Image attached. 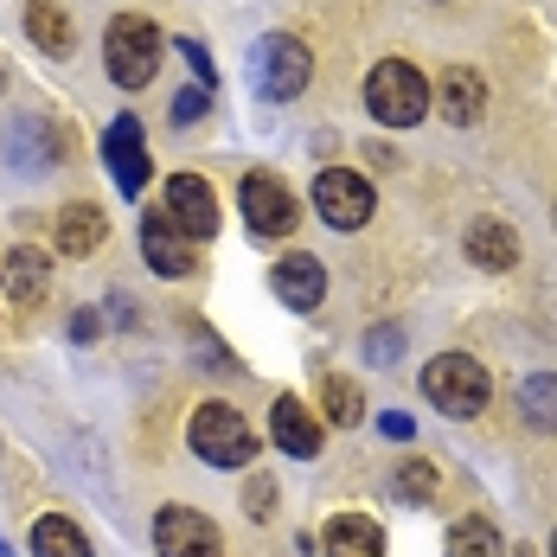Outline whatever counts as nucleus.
Segmentation results:
<instances>
[{"label": "nucleus", "instance_id": "24", "mask_svg": "<svg viewBox=\"0 0 557 557\" xmlns=\"http://www.w3.org/2000/svg\"><path fill=\"white\" fill-rule=\"evenodd\" d=\"M391 494H397V500H410V506H423L430 494H436L430 461H404V468H397V481H391Z\"/></svg>", "mask_w": 557, "mask_h": 557}, {"label": "nucleus", "instance_id": "7", "mask_svg": "<svg viewBox=\"0 0 557 557\" xmlns=\"http://www.w3.org/2000/svg\"><path fill=\"white\" fill-rule=\"evenodd\" d=\"M237 199H244V224H250L257 237H288V231L301 224V199L282 186L276 173H244Z\"/></svg>", "mask_w": 557, "mask_h": 557}, {"label": "nucleus", "instance_id": "30", "mask_svg": "<svg viewBox=\"0 0 557 557\" xmlns=\"http://www.w3.org/2000/svg\"><path fill=\"white\" fill-rule=\"evenodd\" d=\"M0 557H13V552H7V539H0Z\"/></svg>", "mask_w": 557, "mask_h": 557}, {"label": "nucleus", "instance_id": "13", "mask_svg": "<svg viewBox=\"0 0 557 557\" xmlns=\"http://www.w3.org/2000/svg\"><path fill=\"white\" fill-rule=\"evenodd\" d=\"M270 288H276V301H288V308H321L327 301V270L308 257V250H295V257H282L276 270H270Z\"/></svg>", "mask_w": 557, "mask_h": 557}, {"label": "nucleus", "instance_id": "19", "mask_svg": "<svg viewBox=\"0 0 557 557\" xmlns=\"http://www.w3.org/2000/svg\"><path fill=\"white\" fill-rule=\"evenodd\" d=\"M26 33H33V46H39L46 58H71V46H77L71 13L52 7V0H33V7H26Z\"/></svg>", "mask_w": 557, "mask_h": 557}, {"label": "nucleus", "instance_id": "9", "mask_svg": "<svg viewBox=\"0 0 557 557\" xmlns=\"http://www.w3.org/2000/svg\"><path fill=\"white\" fill-rule=\"evenodd\" d=\"M161 212H168V219L180 224V237H193V244H212V237H219V193H212L199 173H173Z\"/></svg>", "mask_w": 557, "mask_h": 557}, {"label": "nucleus", "instance_id": "20", "mask_svg": "<svg viewBox=\"0 0 557 557\" xmlns=\"http://www.w3.org/2000/svg\"><path fill=\"white\" fill-rule=\"evenodd\" d=\"M33 557H90V539L64 519V512H46L33 525Z\"/></svg>", "mask_w": 557, "mask_h": 557}, {"label": "nucleus", "instance_id": "22", "mask_svg": "<svg viewBox=\"0 0 557 557\" xmlns=\"http://www.w3.org/2000/svg\"><path fill=\"white\" fill-rule=\"evenodd\" d=\"M519 410H525V423L557 430V379H552V372H539V379H525V385H519Z\"/></svg>", "mask_w": 557, "mask_h": 557}, {"label": "nucleus", "instance_id": "27", "mask_svg": "<svg viewBox=\"0 0 557 557\" xmlns=\"http://www.w3.org/2000/svg\"><path fill=\"white\" fill-rule=\"evenodd\" d=\"M397 346H404V327H372L366 359H372V366H397Z\"/></svg>", "mask_w": 557, "mask_h": 557}, {"label": "nucleus", "instance_id": "5", "mask_svg": "<svg viewBox=\"0 0 557 557\" xmlns=\"http://www.w3.org/2000/svg\"><path fill=\"white\" fill-rule=\"evenodd\" d=\"M186 443H193L199 461H212V468H250L257 461V430L231 404H199L193 423H186Z\"/></svg>", "mask_w": 557, "mask_h": 557}, {"label": "nucleus", "instance_id": "6", "mask_svg": "<svg viewBox=\"0 0 557 557\" xmlns=\"http://www.w3.org/2000/svg\"><path fill=\"white\" fill-rule=\"evenodd\" d=\"M314 212L334 224V231H359V224H372V212H379V193H372V180H359L352 168H327L314 180Z\"/></svg>", "mask_w": 557, "mask_h": 557}, {"label": "nucleus", "instance_id": "2", "mask_svg": "<svg viewBox=\"0 0 557 557\" xmlns=\"http://www.w3.org/2000/svg\"><path fill=\"white\" fill-rule=\"evenodd\" d=\"M161 33H154V20H141V13H115L110 33H103V64H110V77L122 90H141V84H154V71H161Z\"/></svg>", "mask_w": 557, "mask_h": 557}, {"label": "nucleus", "instance_id": "17", "mask_svg": "<svg viewBox=\"0 0 557 557\" xmlns=\"http://www.w3.org/2000/svg\"><path fill=\"white\" fill-rule=\"evenodd\" d=\"M103 237H110V219H103L97 206H84V199H77V206H64V212H58V250H64V257H97V250H103Z\"/></svg>", "mask_w": 557, "mask_h": 557}, {"label": "nucleus", "instance_id": "8", "mask_svg": "<svg viewBox=\"0 0 557 557\" xmlns=\"http://www.w3.org/2000/svg\"><path fill=\"white\" fill-rule=\"evenodd\" d=\"M154 552L161 557H219L224 539L206 512H193V506H161V512H154Z\"/></svg>", "mask_w": 557, "mask_h": 557}, {"label": "nucleus", "instance_id": "10", "mask_svg": "<svg viewBox=\"0 0 557 557\" xmlns=\"http://www.w3.org/2000/svg\"><path fill=\"white\" fill-rule=\"evenodd\" d=\"M141 257H148V270L154 276H193L199 270V257H193V237H180V224L168 212H148L141 219Z\"/></svg>", "mask_w": 557, "mask_h": 557}, {"label": "nucleus", "instance_id": "15", "mask_svg": "<svg viewBox=\"0 0 557 557\" xmlns=\"http://www.w3.org/2000/svg\"><path fill=\"white\" fill-rule=\"evenodd\" d=\"M436 110H443V122H455V128H468V122H481V110H487V84H481V71H443V84H436Z\"/></svg>", "mask_w": 557, "mask_h": 557}, {"label": "nucleus", "instance_id": "29", "mask_svg": "<svg viewBox=\"0 0 557 557\" xmlns=\"http://www.w3.org/2000/svg\"><path fill=\"white\" fill-rule=\"evenodd\" d=\"M379 430H385L391 443H404V436H410V417H397V410H391V417H379Z\"/></svg>", "mask_w": 557, "mask_h": 557}, {"label": "nucleus", "instance_id": "4", "mask_svg": "<svg viewBox=\"0 0 557 557\" xmlns=\"http://www.w3.org/2000/svg\"><path fill=\"white\" fill-rule=\"evenodd\" d=\"M487 366L474 352H436L423 366V397L443 410V417H481L487 410Z\"/></svg>", "mask_w": 557, "mask_h": 557}, {"label": "nucleus", "instance_id": "21", "mask_svg": "<svg viewBox=\"0 0 557 557\" xmlns=\"http://www.w3.org/2000/svg\"><path fill=\"white\" fill-rule=\"evenodd\" d=\"M448 557H506V545L487 519H461V525L448 532Z\"/></svg>", "mask_w": 557, "mask_h": 557}, {"label": "nucleus", "instance_id": "32", "mask_svg": "<svg viewBox=\"0 0 557 557\" xmlns=\"http://www.w3.org/2000/svg\"><path fill=\"white\" fill-rule=\"evenodd\" d=\"M552 219H557V206H552Z\"/></svg>", "mask_w": 557, "mask_h": 557}, {"label": "nucleus", "instance_id": "18", "mask_svg": "<svg viewBox=\"0 0 557 557\" xmlns=\"http://www.w3.org/2000/svg\"><path fill=\"white\" fill-rule=\"evenodd\" d=\"M468 257H474L481 270H512V263H519V237H512V224H500V219L468 224Z\"/></svg>", "mask_w": 557, "mask_h": 557}, {"label": "nucleus", "instance_id": "28", "mask_svg": "<svg viewBox=\"0 0 557 557\" xmlns=\"http://www.w3.org/2000/svg\"><path fill=\"white\" fill-rule=\"evenodd\" d=\"M206 97H212V90L186 84V90H180V103H173V122H180V128H186V122H199V110H206Z\"/></svg>", "mask_w": 557, "mask_h": 557}, {"label": "nucleus", "instance_id": "26", "mask_svg": "<svg viewBox=\"0 0 557 557\" xmlns=\"http://www.w3.org/2000/svg\"><path fill=\"white\" fill-rule=\"evenodd\" d=\"M244 512H250V519H270V512H276V481H270V474L244 481Z\"/></svg>", "mask_w": 557, "mask_h": 557}, {"label": "nucleus", "instance_id": "16", "mask_svg": "<svg viewBox=\"0 0 557 557\" xmlns=\"http://www.w3.org/2000/svg\"><path fill=\"white\" fill-rule=\"evenodd\" d=\"M321 552L327 557H385V532L366 512H339V519H327V532H321Z\"/></svg>", "mask_w": 557, "mask_h": 557}, {"label": "nucleus", "instance_id": "25", "mask_svg": "<svg viewBox=\"0 0 557 557\" xmlns=\"http://www.w3.org/2000/svg\"><path fill=\"white\" fill-rule=\"evenodd\" d=\"M180 58L193 64V77H199V90H219V64H212V52H206L199 39H180Z\"/></svg>", "mask_w": 557, "mask_h": 557}, {"label": "nucleus", "instance_id": "11", "mask_svg": "<svg viewBox=\"0 0 557 557\" xmlns=\"http://www.w3.org/2000/svg\"><path fill=\"white\" fill-rule=\"evenodd\" d=\"M103 161H110V173H115V186L135 199L141 186H148V148H141V122L135 115H115L110 122V135H103Z\"/></svg>", "mask_w": 557, "mask_h": 557}, {"label": "nucleus", "instance_id": "1", "mask_svg": "<svg viewBox=\"0 0 557 557\" xmlns=\"http://www.w3.org/2000/svg\"><path fill=\"white\" fill-rule=\"evenodd\" d=\"M366 110H372V122H385V128L423 122V115H430V77H423L410 58L372 64V77H366Z\"/></svg>", "mask_w": 557, "mask_h": 557}, {"label": "nucleus", "instance_id": "14", "mask_svg": "<svg viewBox=\"0 0 557 557\" xmlns=\"http://www.w3.org/2000/svg\"><path fill=\"white\" fill-rule=\"evenodd\" d=\"M270 436H276L282 455L314 461V455H321V417H314L301 397H276V410H270Z\"/></svg>", "mask_w": 557, "mask_h": 557}, {"label": "nucleus", "instance_id": "12", "mask_svg": "<svg viewBox=\"0 0 557 557\" xmlns=\"http://www.w3.org/2000/svg\"><path fill=\"white\" fill-rule=\"evenodd\" d=\"M0 288H7V301H20V308L46 301V288H52V257L33 250V244L7 250V257H0Z\"/></svg>", "mask_w": 557, "mask_h": 557}, {"label": "nucleus", "instance_id": "23", "mask_svg": "<svg viewBox=\"0 0 557 557\" xmlns=\"http://www.w3.org/2000/svg\"><path fill=\"white\" fill-rule=\"evenodd\" d=\"M321 404H327V423H334V430H352V423H359V385H352L346 372H327V379H321Z\"/></svg>", "mask_w": 557, "mask_h": 557}, {"label": "nucleus", "instance_id": "31", "mask_svg": "<svg viewBox=\"0 0 557 557\" xmlns=\"http://www.w3.org/2000/svg\"><path fill=\"white\" fill-rule=\"evenodd\" d=\"M552 557H557V532H552Z\"/></svg>", "mask_w": 557, "mask_h": 557}, {"label": "nucleus", "instance_id": "3", "mask_svg": "<svg viewBox=\"0 0 557 557\" xmlns=\"http://www.w3.org/2000/svg\"><path fill=\"white\" fill-rule=\"evenodd\" d=\"M308 77H314V52H308L295 33H270V39L250 46V84H257V97L295 103V97L308 90Z\"/></svg>", "mask_w": 557, "mask_h": 557}]
</instances>
